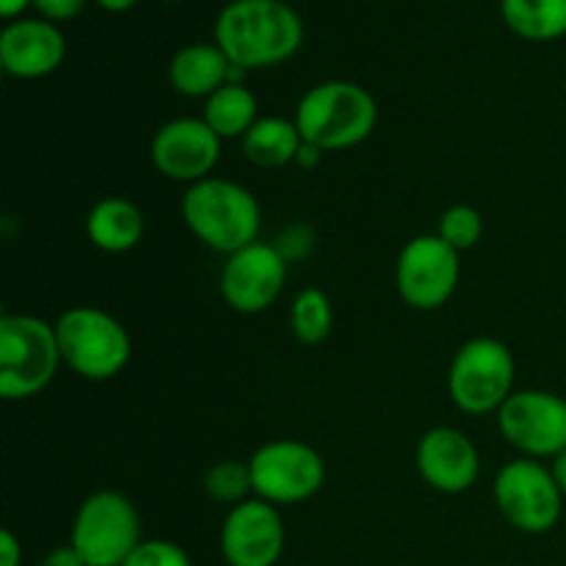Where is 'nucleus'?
I'll list each match as a JSON object with an SVG mask.
<instances>
[{
  "instance_id": "obj_1",
  "label": "nucleus",
  "mask_w": 566,
  "mask_h": 566,
  "mask_svg": "<svg viewBox=\"0 0 566 566\" xmlns=\"http://www.w3.org/2000/svg\"><path fill=\"white\" fill-rule=\"evenodd\" d=\"M302 20L282 0H232L216 20V44L241 70L291 59L302 44Z\"/></svg>"
},
{
  "instance_id": "obj_2",
  "label": "nucleus",
  "mask_w": 566,
  "mask_h": 566,
  "mask_svg": "<svg viewBox=\"0 0 566 566\" xmlns=\"http://www.w3.org/2000/svg\"><path fill=\"white\" fill-rule=\"evenodd\" d=\"M182 219L197 241L221 254H235L258 243L260 205L249 188L221 177H208L188 186L182 197Z\"/></svg>"
},
{
  "instance_id": "obj_3",
  "label": "nucleus",
  "mask_w": 566,
  "mask_h": 566,
  "mask_svg": "<svg viewBox=\"0 0 566 566\" xmlns=\"http://www.w3.org/2000/svg\"><path fill=\"white\" fill-rule=\"evenodd\" d=\"M302 138L321 153H340L363 144L379 122L374 94L352 81H326L310 88L296 108Z\"/></svg>"
},
{
  "instance_id": "obj_4",
  "label": "nucleus",
  "mask_w": 566,
  "mask_h": 566,
  "mask_svg": "<svg viewBox=\"0 0 566 566\" xmlns=\"http://www.w3.org/2000/svg\"><path fill=\"white\" fill-rule=\"evenodd\" d=\"M61 363L55 326L36 315L6 313L0 318V396L6 401L39 396Z\"/></svg>"
},
{
  "instance_id": "obj_5",
  "label": "nucleus",
  "mask_w": 566,
  "mask_h": 566,
  "mask_svg": "<svg viewBox=\"0 0 566 566\" xmlns=\"http://www.w3.org/2000/svg\"><path fill=\"white\" fill-rule=\"evenodd\" d=\"M61 359L88 381L114 379L127 368L133 343L125 326L99 307H72L55 321Z\"/></svg>"
},
{
  "instance_id": "obj_6",
  "label": "nucleus",
  "mask_w": 566,
  "mask_h": 566,
  "mask_svg": "<svg viewBox=\"0 0 566 566\" xmlns=\"http://www.w3.org/2000/svg\"><path fill=\"white\" fill-rule=\"evenodd\" d=\"M514 354L495 337H473L453 354L448 392L468 415L497 412L514 392Z\"/></svg>"
},
{
  "instance_id": "obj_7",
  "label": "nucleus",
  "mask_w": 566,
  "mask_h": 566,
  "mask_svg": "<svg viewBox=\"0 0 566 566\" xmlns=\"http://www.w3.org/2000/svg\"><path fill=\"white\" fill-rule=\"evenodd\" d=\"M142 542V520L122 492H94L77 509L70 545L88 566H122Z\"/></svg>"
},
{
  "instance_id": "obj_8",
  "label": "nucleus",
  "mask_w": 566,
  "mask_h": 566,
  "mask_svg": "<svg viewBox=\"0 0 566 566\" xmlns=\"http://www.w3.org/2000/svg\"><path fill=\"white\" fill-rule=\"evenodd\" d=\"M252 490L260 501L274 506L304 503L326 481V464L315 448L298 440H274L260 446L249 459Z\"/></svg>"
},
{
  "instance_id": "obj_9",
  "label": "nucleus",
  "mask_w": 566,
  "mask_h": 566,
  "mask_svg": "<svg viewBox=\"0 0 566 566\" xmlns=\"http://www.w3.org/2000/svg\"><path fill=\"white\" fill-rule=\"evenodd\" d=\"M495 503L503 520L523 534H547L564 512V495L551 468L528 457L503 464L495 475Z\"/></svg>"
},
{
  "instance_id": "obj_10",
  "label": "nucleus",
  "mask_w": 566,
  "mask_h": 566,
  "mask_svg": "<svg viewBox=\"0 0 566 566\" xmlns=\"http://www.w3.org/2000/svg\"><path fill=\"white\" fill-rule=\"evenodd\" d=\"M497 429L528 459H553L566 451V398L547 390H520L497 409Z\"/></svg>"
},
{
  "instance_id": "obj_11",
  "label": "nucleus",
  "mask_w": 566,
  "mask_h": 566,
  "mask_svg": "<svg viewBox=\"0 0 566 566\" xmlns=\"http://www.w3.org/2000/svg\"><path fill=\"white\" fill-rule=\"evenodd\" d=\"M459 276V252L440 235L412 238L398 254V293L415 310H440L457 293Z\"/></svg>"
},
{
  "instance_id": "obj_12",
  "label": "nucleus",
  "mask_w": 566,
  "mask_h": 566,
  "mask_svg": "<svg viewBox=\"0 0 566 566\" xmlns=\"http://www.w3.org/2000/svg\"><path fill=\"white\" fill-rule=\"evenodd\" d=\"M287 280V260L276 247L258 241L230 254L221 269V296L235 313H265L280 298Z\"/></svg>"
},
{
  "instance_id": "obj_13",
  "label": "nucleus",
  "mask_w": 566,
  "mask_h": 566,
  "mask_svg": "<svg viewBox=\"0 0 566 566\" xmlns=\"http://www.w3.org/2000/svg\"><path fill=\"white\" fill-rule=\"evenodd\" d=\"M285 551V523L260 497L230 509L221 525V556L230 566H274Z\"/></svg>"
},
{
  "instance_id": "obj_14",
  "label": "nucleus",
  "mask_w": 566,
  "mask_h": 566,
  "mask_svg": "<svg viewBox=\"0 0 566 566\" xmlns=\"http://www.w3.org/2000/svg\"><path fill=\"white\" fill-rule=\"evenodd\" d=\"M149 155L160 175L193 186L213 175L221 158V138L210 130L205 119L182 116V119L166 122L155 133Z\"/></svg>"
},
{
  "instance_id": "obj_15",
  "label": "nucleus",
  "mask_w": 566,
  "mask_h": 566,
  "mask_svg": "<svg viewBox=\"0 0 566 566\" xmlns=\"http://www.w3.org/2000/svg\"><path fill=\"white\" fill-rule=\"evenodd\" d=\"M415 462L420 479L442 495H462L479 481L481 473V459L473 440L451 426L426 431L418 442Z\"/></svg>"
},
{
  "instance_id": "obj_16",
  "label": "nucleus",
  "mask_w": 566,
  "mask_h": 566,
  "mask_svg": "<svg viewBox=\"0 0 566 566\" xmlns=\"http://www.w3.org/2000/svg\"><path fill=\"white\" fill-rule=\"evenodd\" d=\"M66 42L53 22L17 20L0 33V61L14 77H42L59 70Z\"/></svg>"
},
{
  "instance_id": "obj_17",
  "label": "nucleus",
  "mask_w": 566,
  "mask_h": 566,
  "mask_svg": "<svg viewBox=\"0 0 566 566\" xmlns=\"http://www.w3.org/2000/svg\"><path fill=\"white\" fill-rule=\"evenodd\" d=\"M232 61L219 44H188L169 64V81L186 97H210L230 83Z\"/></svg>"
},
{
  "instance_id": "obj_18",
  "label": "nucleus",
  "mask_w": 566,
  "mask_h": 566,
  "mask_svg": "<svg viewBox=\"0 0 566 566\" xmlns=\"http://www.w3.org/2000/svg\"><path fill=\"white\" fill-rule=\"evenodd\" d=\"M88 241L108 254L130 252L144 235V216L130 199L105 197L86 216Z\"/></svg>"
},
{
  "instance_id": "obj_19",
  "label": "nucleus",
  "mask_w": 566,
  "mask_h": 566,
  "mask_svg": "<svg viewBox=\"0 0 566 566\" xmlns=\"http://www.w3.org/2000/svg\"><path fill=\"white\" fill-rule=\"evenodd\" d=\"M302 144L304 138L296 122L265 116L254 122L252 130L243 136V155L260 169H282L287 164H296Z\"/></svg>"
},
{
  "instance_id": "obj_20",
  "label": "nucleus",
  "mask_w": 566,
  "mask_h": 566,
  "mask_svg": "<svg viewBox=\"0 0 566 566\" xmlns=\"http://www.w3.org/2000/svg\"><path fill=\"white\" fill-rule=\"evenodd\" d=\"M202 119L210 130L224 142V138H243L258 122V99L243 83H227L219 92H213L205 103Z\"/></svg>"
},
{
  "instance_id": "obj_21",
  "label": "nucleus",
  "mask_w": 566,
  "mask_h": 566,
  "mask_svg": "<svg viewBox=\"0 0 566 566\" xmlns=\"http://www.w3.org/2000/svg\"><path fill=\"white\" fill-rule=\"evenodd\" d=\"M501 11L523 39L547 42L566 33V0H501Z\"/></svg>"
},
{
  "instance_id": "obj_22",
  "label": "nucleus",
  "mask_w": 566,
  "mask_h": 566,
  "mask_svg": "<svg viewBox=\"0 0 566 566\" xmlns=\"http://www.w3.org/2000/svg\"><path fill=\"white\" fill-rule=\"evenodd\" d=\"M335 313L332 302L321 287H304L291 304V329L304 346H318L332 335Z\"/></svg>"
},
{
  "instance_id": "obj_23",
  "label": "nucleus",
  "mask_w": 566,
  "mask_h": 566,
  "mask_svg": "<svg viewBox=\"0 0 566 566\" xmlns=\"http://www.w3.org/2000/svg\"><path fill=\"white\" fill-rule=\"evenodd\" d=\"M205 492L210 501L224 503V506H238V503L249 501L252 490V475H249V462H216L213 468L205 473Z\"/></svg>"
},
{
  "instance_id": "obj_24",
  "label": "nucleus",
  "mask_w": 566,
  "mask_h": 566,
  "mask_svg": "<svg viewBox=\"0 0 566 566\" xmlns=\"http://www.w3.org/2000/svg\"><path fill=\"white\" fill-rule=\"evenodd\" d=\"M437 235L448 243L451 249H457L459 254L473 249L475 243L484 235V219L475 208L470 205H453L446 213L440 216V224H437Z\"/></svg>"
},
{
  "instance_id": "obj_25",
  "label": "nucleus",
  "mask_w": 566,
  "mask_h": 566,
  "mask_svg": "<svg viewBox=\"0 0 566 566\" xmlns=\"http://www.w3.org/2000/svg\"><path fill=\"white\" fill-rule=\"evenodd\" d=\"M122 566H191V558L175 542L147 539L127 556Z\"/></svg>"
},
{
  "instance_id": "obj_26",
  "label": "nucleus",
  "mask_w": 566,
  "mask_h": 566,
  "mask_svg": "<svg viewBox=\"0 0 566 566\" xmlns=\"http://www.w3.org/2000/svg\"><path fill=\"white\" fill-rule=\"evenodd\" d=\"M48 20H72L83 9V0H33Z\"/></svg>"
},
{
  "instance_id": "obj_27",
  "label": "nucleus",
  "mask_w": 566,
  "mask_h": 566,
  "mask_svg": "<svg viewBox=\"0 0 566 566\" xmlns=\"http://www.w3.org/2000/svg\"><path fill=\"white\" fill-rule=\"evenodd\" d=\"M22 562V545L9 528L0 534V566H20Z\"/></svg>"
},
{
  "instance_id": "obj_28",
  "label": "nucleus",
  "mask_w": 566,
  "mask_h": 566,
  "mask_svg": "<svg viewBox=\"0 0 566 566\" xmlns=\"http://www.w3.org/2000/svg\"><path fill=\"white\" fill-rule=\"evenodd\" d=\"M42 566H88V564L83 562V556L75 551V547L66 545V547H55V551L44 558Z\"/></svg>"
},
{
  "instance_id": "obj_29",
  "label": "nucleus",
  "mask_w": 566,
  "mask_h": 566,
  "mask_svg": "<svg viewBox=\"0 0 566 566\" xmlns=\"http://www.w3.org/2000/svg\"><path fill=\"white\" fill-rule=\"evenodd\" d=\"M553 479H556L558 490H562V495L566 497V451L558 453V457H553V468H551Z\"/></svg>"
},
{
  "instance_id": "obj_30",
  "label": "nucleus",
  "mask_w": 566,
  "mask_h": 566,
  "mask_svg": "<svg viewBox=\"0 0 566 566\" xmlns=\"http://www.w3.org/2000/svg\"><path fill=\"white\" fill-rule=\"evenodd\" d=\"M321 149L318 147H313V144H307L304 142L302 144V149H298V158H296V164H302V166H315L321 160Z\"/></svg>"
},
{
  "instance_id": "obj_31",
  "label": "nucleus",
  "mask_w": 566,
  "mask_h": 566,
  "mask_svg": "<svg viewBox=\"0 0 566 566\" xmlns=\"http://www.w3.org/2000/svg\"><path fill=\"white\" fill-rule=\"evenodd\" d=\"M28 3H31V0H0V14L14 17V14H20Z\"/></svg>"
},
{
  "instance_id": "obj_32",
  "label": "nucleus",
  "mask_w": 566,
  "mask_h": 566,
  "mask_svg": "<svg viewBox=\"0 0 566 566\" xmlns=\"http://www.w3.org/2000/svg\"><path fill=\"white\" fill-rule=\"evenodd\" d=\"M97 3L108 11H125V9H130L136 0H97Z\"/></svg>"
}]
</instances>
